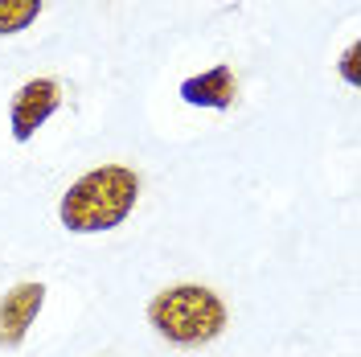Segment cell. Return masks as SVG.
I'll use <instances>...</instances> for the list:
<instances>
[{"label":"cell","mask_w":361,"mask_h":357,"mask_svg":"<svg viewBox=\"0 0 361 357\" xmlns=\"http://www.w3.org/2000/svg\"><path fill=\"white\" fill-rule=\"evenodd\" d=\"M140 177L128 164H99L70 185L58 201V218L70 234H107L132 218Z\"/></svg>","instance_id":"1"},{"label":"cell","mask_w":361,"mask_h":357,"mask_svg":"<svg viewBox=\"0 0 361 357\" xmlns=\"http://www.w3.org/2000/svg\"><path fill=\"white\" fill-rule=\"evenodd\" d=\"M148 325L160 341H169L177 349H202L226 333L230 308L205 284H169L148 300Z\"/></svg>","instance_id":"2"},{"label":"cell","mask_w":361,"mask_h":357,"mask_svg":"<svg viewBox=\"0 0 361 357\" xmlns=\"http://www.w3.org/2000/svg\"><path fill=\"white\" fill-rule=\"evenodd\" d=\"M62 107V87L54 78H29L17 87L13 103H8V132L17 144H29L54 119V111Z\"/></svg>","instance_id":"3"},{"label":"cell","mask_w":361,"mask_h":357,"mask_svg":"<svg viewBox=\"0 0 361 357\" xmlns=\"http://www.w3.org/2000/svg\"><path fill=\"white\" fill-rule=\"evenodd\" d=\"M45 308V284L42 279H21L0 296V349H21L29 329L37 325Z\"/></svg>","instance_id":"4"},{"label":"cell","mask_w":361,"mask_h":357,"mask_svg":"<svg viewBox=\"0 0 361 357\" xmlns=\"http://www.w3.org/2000/svg\"><path fill=\"white\" fill-rule=\"evenodd\" d=\"M177 95H180V103H189V107L226 111L238 99V83H234V70L226 66V62H218V66H209L205 74H189L177 87Z\"/></svg>","instance_id":"5"},{"label":"cell","mask_w":361,"mask_h":357,"mask_svg":"<svg viewBox=\"0 0 361 357\" xmlns=\"http://www.w3.org/2000/svg\"><path fill=\"white\" fill-rule=\"evenodd\" d=\"M45 0H0V37H17L42 17Z\"/></svg>","instance_id":"6"},{"label":"cell","mask_w":361,"mask_h":357,"mask_svg":"<svg viewBox=\"0 0 361 357\" xmlns=\"http://www.w3.org/2000/svg\"><path fill=\"white\" fill-rule=\"evenodd\" d=\"M337 70H341V78H345V87H353V90L361 87V42H353L345 54H341Z\"/></svg>","instance_id":"7"}]
</instances>
